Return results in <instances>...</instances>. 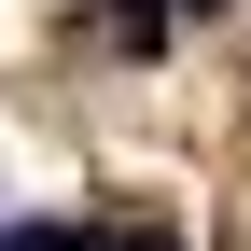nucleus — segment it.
I'll use <instances>...</instances> for the list:
<instances>
[{
  "label": "nucleus",
  "mask_w": 251,
  "mask_h": 251,
  "mask_svg": "<svg viewBox=\"0 0 251 251\" xmlns=\"http://www.w3.org/2000/svg\"><path fill=\"white\" fill-rule=\"evenodd\" d=\"M0 251H112V237H84V224H14Z\"/></svg>",
  "instance_id": "f257e3e1"
},
{
  "label": "nucleus",
  "mask_w": 251,
  "mask_h": 251,
  "mask_svg": "<svg viewBox=\"0 0 251 251\" xmlns=\"http://www.w3.org/2000/svg\"><path fill=\"white\" fill-rule=\"evenodd\" d=\"M112 251H181V237H153V224H140V237H112Z\"/></svg>",
  "instance_id": "f03ea898"
}]
</instances>
